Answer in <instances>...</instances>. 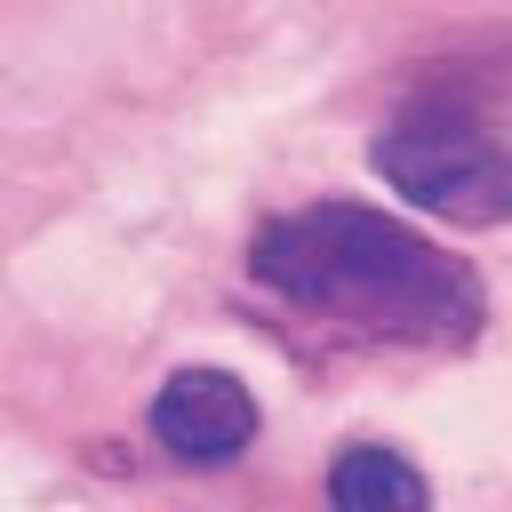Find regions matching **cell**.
<instances>
[{
	"instance_id": "277c9868",
	"label": "cell",
	"mask_w": 512,
	"mask_h": 512,
	"mask_svg": "<svg viewBox=\"0 0 512 512\" xmlns=\"http://www.w3.org/2000/svg\"><path fill=\"white\" fill-rule=\"evenodd\" d=\"M328 512H432V480L392 440H344L328 456Z\"/></svg>"
},
{
	"instance_id": "7a4b0ae2",
	"label": "cell",
	"mask_w": 512,
	"mask_h": 512,
	"mask_svg": "<svg viewBox=\"0 0 512 512\" xmlns=\"http://www.w3.org/2000/svg\"><path fill=\"white\" fill-rule=\"evenodd\" d=\"M368 168L416 200L424 216H448L464 232H496L512 224V152L480 128V112H464L456 96H408L376 136H368Z\"/></svg>"
},
{
	"instance_id": "3957f363",
	"label": "cell",
	"mask_w": 512,
	"mask_h": 512,
	"mask_svg": "<svg viewBox=\"0 0 512 512\" xmlns=\"http://www.w3.org/2000/svg\"><path fill=\"white\" fill-rule=\"evenodd\" d=\"M152 440L176 456V464H232L248 440H256V392L232 376V368H176L160 392H152Z\"/></svg>"
},
{
	"instance_id": "6da1fadb",
	"label": "cell",
	"mask_w": 512,
	"mask_h": 512,
	"mask_svg": "<svg viewBox=\"0 0 512 512\" xmlns=\"http://www.w3.org/2000/svg\"><path fill=\"white\" fill-rule=\"evenodd\" d=\"M248 280L360 344L464 352L488 320L480 272L464 256L432 248L424 232L360 200H312L264 216L248 240Z\"/></svg>"
}]
</instances>
